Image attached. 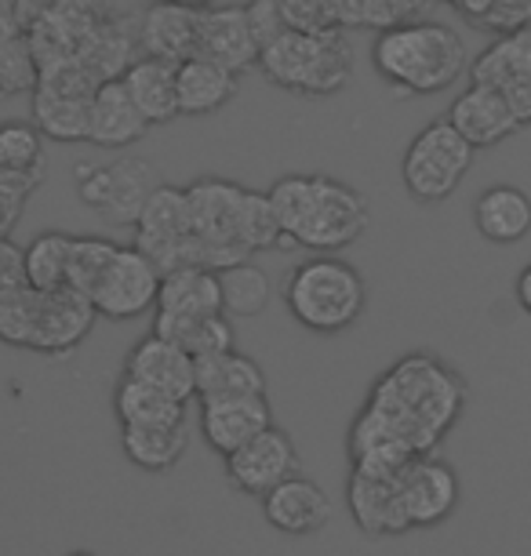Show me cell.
Returning a JSON list of instances; mask_svg holds the SVG:
<instances>
[{"label":"cell","instance_id":"cell-38","mask_svg":"<svg viewBox=\"0 0 531 556\" xmlns=\"http://www.w3.org/2000/svg\"><path fill=\"white\" fill-rule=\"evenodd\" d=\"M26 255L12 237H0V302L26 291Z\"/></svg>","mask_w":531,"mask_h":556},{"label":"cell","instance_id":"cell-3","mask_svg":"<svg viewBox=\"0 0 531 556\" xmlns=\"http://www.w3.org/2000/svg\"><path fill=\"white\" fill-rule=\"evenodd\" d=\"M371 66L397 96H437L466 70V45L447 23L401 18L371 40Z\"/></svg>","mask_w":531,"mask_h":556},{"label":"cell","instance_id":"cell-42","mask_svg":"<svg viewBox=\"0 0 531 556\" xmlns=\"http://www.w3.org/2000/svg\"><path fill=\"white\" fill-rule=\"evenodd\" d=\"M69 556H96V553H88V549H77V553H69Z\"/></svg>","mask_w":531,"mask_h":556},{"label":"cell","instance_id":"cell-5","mask_svg":"<svg viewBox=\"0 0 531 556\" xmlns=\"http://www.w3.org/2000/svg\"><path fill=\"white\" fill-rule=\"evenodd\" d=\"M99 313L80 291L26 288L0 302V342L40 356H66L88 339Z\"/></svg>","mask_w":531,"mask_h":556},{"label":"cell","instance_id":"cell-33","mask_svg":"<svg viewBox=\"0 0 531 556\" xmlns=\"http://www.w3.org/2000/svg\"><path fill=\"white\" fill-rule=\"evenodd\" d=\"M69 248H73V233H62V229H48V233H37L29 240L23 248L29 288H37V291L66 288Z\"/></svg>","mask_w":531,"mask_h":556},{"label":"cell","instance_id":"cell-41","mask_svg":"<svg viewBox=\"0 0 531 556\" xmlns=\"http://www.w3.org/2000/svg\"><path fill=\"white\" fill-rule=\"evenodd\" d=\"M175 4H186V8H197V12H201V8H212L215 0H175Z\"/></svg>","mask_w":531,"mask_h":556},{"label":"cell","instance_id":"cell-23","mask_svg":"<svg viewBox=\"0 0 531 556\" xmlns=\"http://www.w3.org/2000/svg\"><path fill=\"white\" fill-rule=\"evenodd\" d=\"M197 8L175 4V0H157L139 23V48L142 55L168 59L179 66L182 59L197 55Z\"/></svg>","mask_w":531,"mask_h":556},{"label":"cell","instance_id":"cell-14","mask_svg":"<svg viewBox=\"0 0 531 556\" xmlns=\"http://www.w3.org/2000/svg\"><path fill=\"white\" fill-rule=\"evenodd\" d=\"M444 121L452 124L473 150H492V146H498L503 139L524 128L503 91L492 88V84H477V80L447 106Z\"/></svg>","mask_w":531,"mask_h":556},{"label":"cell","instance_id":"cell-37","mask_svg":"<svg viewBox=\"0 0 531 556\" xmlns=\"http://www.w3.org/2000/svg\"><path fill=\"white\" fill-rule=\"evenodd\" d=\"M40 182H45V175L0 172V237H12V229L26 212V201L37 193Z\"/></svg>","mask_w":531,"mask_h":556},{"label":"cell","instance_id":"cell-22","mask_svg":"<svg viewBox=\"0 0 531 556\" xmlns=\"http://www.w3.org/2000/svg\"><path fill=\"white\" fill-rule=\"evenodd\" d=\"M193 396L201 404L233 396H266V371L248 353L226 350L193 361Z\"/></svg>","mask_w":531,"mask_h":556},{"label":"cell","instance_id":"cell-1","mask_svg":"<svg viewBox=\"0 0 531 556\" xmlns=\"http://www.w3.org/2000/svg\"><path fill=\"white\" fill-rule=\"evenodd\" d=\"M466 407L459 375L433 353H408L371 382L346 433L350 469L397 473L408 458L430 455Z\"/></svg>","mask_w":531,"mask_h":556},{"label":"cell","instance_id":"cell-7","mask_svg":"<svg viewBox=\"0 0 531 556\" xmlns=\"http://www.w3.org/2000/svg\"><path fill=\"white\" fill-rule=\"evenodd\" d=\"M477 150L452 128L444 117L430 121L415 135L404 150L401 178L412 201L419 204H441L463 186V178L470 175Z\"/></svg>","mask_w":531,"mask_h":556},{"label":"cell","instance_id":"cell-25","mask_svg":"<svg viewBox=\"0 0 531 556\" xmlns=\"http://www.w3.org/2000/svg\"><path fill=\"white\" fill-rule=\"evenodd\" d=\"M121 84L135 106H139L142 117L150 121V128L179 117V102H175V62L153 55L131 59L121 70Z\"/></svg>","mask_w":531,"mask_h":556},{"label":"cell","instance_id":"cell-30","mask_svg":"<svg viewBox=\"0 0 531 556\" xmlns=\"http://www.w3.org/2000/svg\"><path fill=\"white\" fill-rule=\"evenodd\" d=\"M470 77L477 84H495V88L514 77H531V15L517 29L498 37L492 48H484V55L473 62Z\"/></svg>","mask_w":531,"mask_h":556},{"label":"cell","instance_id":"cell-39","mask_svg":"<svg viewBox=\"0 0 531 556\" xmlns=\"http://www.w3.org/2000/svg\"><path fill=\"white\" fill-rule=\"evenodd\" d=\"M248 23H252V34L258 40V51H263L269 40L280 37L288 29L285 15H280V4L277 0H248Z\"/></svg>","mask_w":531,"mask_h":556},{"label":"cell","instance_id":"cell-18","mask_svg":"<svg viewBox=\"0 0 531 556\" xmlns=\"http://www.w3.org/2000/svg\"><path fill=\"white\" fill-rule=\"evenodd\" d=\"M346 506L353 523L368 539H397V534L412 531L401 506L397 473H361V469H350Z\"/></svg>","mask_w":531,"mask_h":556},{"label":"cell","instance_id":"cell-31","mask_svg":"<svg viewBox=\"0 0 531 556\" xmlns=\"http://www.w3.org/2000/svg\"><path fill=\"white\" fill-rule=\"evenodd\" d=\"M218 273V291H223V313L226 317H258L269 299H274V285H269L266 269L255 266L252 258L233 262Z\"/></svg>","mask_w":531,"mask_h":556},{"label":"cell","instance_id":"cell-24","mask_svg":"<svg viewBox=\"0 0 531 556\" xmlns=\"http://www.w3.org/2000/svg\"><path fill=\"white\" fill-rule=\"evenodd\" d=\"M473 226L488 244H520L531 233V197L509 182L488 186L473 201Z\"/></svg>","mask_w":531,"mask_h":556},{"label":"cell","instance_id":"cell-27","mask_svg":"<svg viewBox=\"0 0 531 556\" xmlns=\"http://www.w3.org/2000/svg\"><path fill=\"white\" fill-rule=\"evenodd\" d=\"M124 458L142 473H168L190 447V433L182 426H121Z\"/></svg>","mask_w":531,"mask_h":556},{"label":"cell","instance_id":"cell-21","mask_svg":"<svg viewBox=\"0 0 531 556\" xmlns=\"http://www.w3.org/2000/svg\"><path fill=\"white\" fill-rule=\"evenodd\" d=\"M266 426H274L269 396H233V401L201 404V433L207 447L218 451L223 458L248 444L255 433H263Z\"/></svg>","mask_w":531,"mask_h":556},{"label":"cell","instance_id":"cell-40","mask_svg":"<svg viewBox=\"0 0 531 556\" xmlns=\"http://www.w3.org/2000/svg\"><path fill=\"white\" fill-rule=\"evenodd\" d=\"M517 302H520V309L531 317V262L517 273Z\"/></svg>","mask_w":531,"mask_h":556},{"label":"cell","instance_id":"cell-4","mask_svg":"<svg viewBox=\"0 0 531 556\" xmlns=\"http://www.w3.org/2000/svg\"><path fill=\"white\" fill-rule=\"evenodd\" d=\"M258 70L280 91L302 99L339 96L353 77V45L346 29H285L258 51Z\"/></svg>","mask_w":531,"mask_h":556},{"label":"cell","instance_id":"cell-28","mask_svg":"<svg viewBox=\"0 0 531 556\" xmlns=\"http://www.w3.org/2000/svg\"><path fill=\"white\" fill-rule=\"evenodd\" d=\"M113 415L121 426H182L186 404L121 375L117 390H113Z\"/></svg>","mask_w":531,"mask_h":556},{"label":"cell","instance_id":"cell-35","mask_svg":"<svg viewBox=\"0 0 531 556\" xmlns=\"http://www.w3.org/2000/svg\"><path fill=\"white\" fill-rule=\"evenodd\" d=\"M121 244H113L106 237H73L69 248V266H66V288L80 291V295H91V288L99 285V277L106 273L110 258L117 255Z\"/></svg>","mask_w":531,"mask_h":556},{"label":"cell","instance_id":"cell-34","mask_svg":"<svg viewBox=\"0 0 531 556\" xmlns=\"http://www.w3.org/2000/svg\"><path fill=\"white\" fill-rule=\"evenodd\" d=\"M0 172L45 175V135L34 121H0Z\"/></svg>","mask_w":531,"mask_h":556},{"label":"cell","instance_id":"cell-36","mask_svg":"<svg viewBox=\"0 0 531 556\" xmlns=\"http://www.w3.org/2000/svg\"><path fill=\"white\" fill-rule=\"evenodd\" d=\"M241 240L244 248L252 251H269L280 248L285 251V240H280V226L274 215V204H269L266 193L258 190H244V204H241Z\"/></svg>","mask_w":531,"mask_h":556},{"label":"cell","instance_id":"cell-43","mask_svg":"<svg viewBox=\"0 0 531 556\" xmlns=\"http://www.w3.org/2000/svg\"><path fill=\"white\" fill-rule=\"evenodd\" d=\"M528 128H531V124H528Z\"/></svg>","mask_w":531,"mask_h":556},{"label":"cell","instance_id":"cell-9","mask_svg":"<svg viewBox=\"0 0 531 556\" xmlns=\"http://www.w3.org/2000/svg\"><path fill=\"white\" fill-rule=\"evenodd\" d=\"M80 204L113 226H135V218L161 186L157 167L142 156H117L110 164H77L73 167Z\"/></svg>","mask_w":531,"mask_h":556},{"label":"cell","instance_id":"cell-19","mask_svg":"<svg viewBox=\"0 0 531 556\" xmlns=\"http://www.w3.org/2000/svg\"><path fill=\"white\" fill-rule=\"evenodd\" d=\"M150 121L142 117L131 96L124 91L121 77L102 80L91 91V110H88V142L102 146V150H128L139 139H146Z\"/></svg>","mask_w":531,"mask_h":556},{"label":"cell","instance_id":"cell-17","mask_svg":"<svg viewBox=\"0 0 531 556\" xmlns=\"http://www.w3.org/2000/svg\"><path fill=\"white\" fill-rule=\"evenodd\" d=\"M197 55L233 73L258 66V40L252 34V23H248V8H201V15H197Z\"/></svg>","mask_w":531,"mask_h":556},{"label":"cell","instance_id":"cell-29","mask_svg":"<svg viewBox=\"0 0 531 556\" xmlns=\"http://www.w3.org/2000/svg\"><path fill=\"white\" fill-rule=\"evenodd\" d=\"M153 331L182 345L193 361L233 350V324L226 313H204V317H161V313H153Z\"/></svg>","mask_w":531,"mask_h":556},{"label":"cell","instance_id":"cell-6","mask_svg":"<svg viewBox=\"0 0 531 556\" xmlns=\"http://www.w3.org/2000/svg\"><path fill=\"white\" fill-rule=\"evenodd\" d=\"M291 320L314 334H342L364 317L368 285L346 258L314 255L291 269L285 285Z\"/></svg>","mask_w":531,"mask_h":556},{"label":"cell","instance_id":"cell-12","mask_svg":"<svg viewBox=\"0 0 531 556\" xmlns=\"http://www.w3.org/2000/svg\"><path fill=\"white\" fill-rule=\"evenodd\" d=\"M157 288H161V269L135 244L128 248L121 244L117 255L110 258L106 273L99 277V285L91 288L88 302L106 320H135L146 309L157 306Z\"/></svg>","mask_w":531,"mask_h":556},{"label":"cell","instance_id":"cell-11","mask_svg":"<svg viewBox=\"0 0 531 556\" xmlns=\"http://www.w3.org/2000/svg\"><path fill=\"white\" fill-rule=\"evenodd\" d=\"M397 491H401V506L408 517L412 531L437 528L459 509L463 488L459 473H455L452 462L437 458V451L430 455H415L397 469Z\"/></svg>","mask_w":531,"mask_h":556},{"label":"cell","instance_id":"cell-10","mask_svg":"<svg viewBox=\"0 0 531 556\" xmlns=\"http://www.w3.org/2000/svg\"><path fill=\"white\" fill-rule=\"evenodd\" d=\"M135 248H139L161 273L179 269V266H204L182 186L161 182L157 190L150 193V201H146L139 218H135Z\"/></svg>","mask_w":531,"mask_h":556},{"label":"cell","instance_id":"cell-2","mask_svg":"<svg viewBox=\"0 0 531 556\" xmlns=\"http://www.w3.org/2000/svg\"><path fill=\"white\" fill-rule=\"evenodd\" d=\"M280 240L314 255H339L368 233L371 204L361 190L331 175H280L266 190Z\"/></svg>","mask_w":531,"mask_h":556},{"label":"cell","instance_id":"cell-26","mask_svg":"<svg viewBox=\"0 0 531 556\" xmlns=\"http://www.w3.org/2000/svg\"><path fill=\"white\" fill-rule=\"evenodd\" d=\"M161 317H204V313H223V291H218V273L204 266H179L161 273L157 306Z\"/></svg>","mask_w":531,"mask_h":556},{"label":"cell","instance_id":"cell-13","mask_svg":"<svg viewBox=\"0 0 531 556\" xmlns=\"http://www.w3.org/2000/svg\"><path fill=\"white\" fill-rule=\"evenodd\" d=\"M291 473H299V451L295 440L277 422L226 455V477H230L233 491L252 498H263L269 488H277Z\"/></svg>","mask_w":531,"mask_h":556},{"label":"cell","instance_id":"cell-8","mask_svg":"<svg viewBox=\"0 0 531 556\" xmlns=\"http://www.w3.org/2000/svg\"><path fill=\"white\" fill-rule=\"evenodd\" d=\"M186 204H190L193 237L201 244V262L207 269H226L233 262L252 258V251L241 240V204L244 186L233 178L204 175L197 182L182 186Z\"/></svg>","mask_w":531,"mask_h":556},{"label":"cell","instance_id":"cell-32","mask_svg":"<svg viewBox=\"0 0 531 556\" xmlns=\"http://www.w3.org/2000/svg\"><path fill=\"white\" fill-rule=\"evenodd\" d=\"M37 84V59L29 48L26 29L15 23V15L0 12V96H18L34 91Z\"/></svg>","mask_w":531,"mask_h":556},{"label":"cell","instance_id":"cell-16","mask_svg":"<svg viewBox=\"0 0 531 556\" xmlns=\"http://www.w3.org/2000/svg\"><path fill=\"white\" fill-rule=\"evenodd\" d=\"M124 379H135L150 390H161L175 401H193V356L164 334H146L124 356Z\"/></svg>","mask_w":531,"mask_h":556},{"label":"cell","instance_id":"cell-20","mask_svg":"<svg viewBox=\"0 0 531 556\" xmlns=\"http://www.w3.org/2000/svg\"><path fill=\"white\" fill-rule=\"evenodd\" d=\"M241 88V73L218 66L204 55H190L175 66V102L179 117H207V113L230 106Z\"/></svg>","mask_w":531,"mask_h":556},{"label":"cell","instance_id":"cell-15","mask_svg":"<svg viewBox=\"0 0 531 556\" xmlns=\"http://www.w3.org/2000/svg\"><path fill=\"white\" fill-rule=\"evenodd\" d=\"M263 517L288 539H309L331 520V498L314 477L291 473L263 495Z\"/></svg>","mask_w":531,"mask_h":556}]
</instances>
